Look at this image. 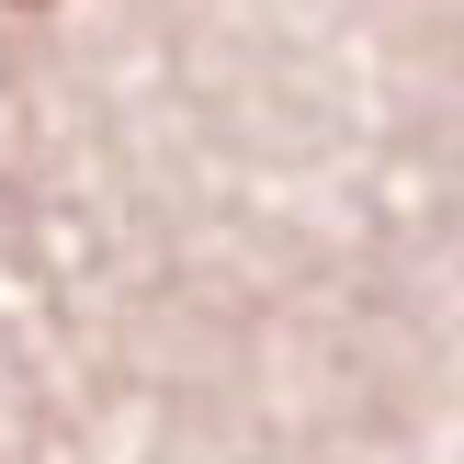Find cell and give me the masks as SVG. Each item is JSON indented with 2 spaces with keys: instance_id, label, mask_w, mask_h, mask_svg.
Segmentation results:
<instances>
[{
  "instance_id": "1",
  "label": "cell",
  "mask_w": 464,
  "mask_h": 464,
  "mask_svg": "<svg viewBox=\"0 0 464 464\" xmlns=\"http://www.w3.org/2000/svg\"><path fill=\"white\" fill-rule=\"evenodd\" d=\"M12 12H45V0H12Z\"/></svg>"
}]
</instances>
